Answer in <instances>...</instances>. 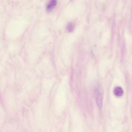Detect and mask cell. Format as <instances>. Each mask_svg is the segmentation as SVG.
<instances>
[{"instance_id":"obj_1","label":"cell","mask_w":132,"mask_h":132,"mask_svg":"<svg viewBox=\"0 0 132 132\" xmlns=\"http://www.w3.org/2000/svg\"><path fill=\"white\" fill-rule=\"evenodd\" d=\"M57 2V0H50L46 6V10L48 12H51L55 7Z\"/></svg>"},{"instance_id":"obj_2","label":"cell","mask_w":132,"mask_h":132,"mask_svg":"<svg viewBox=\"0 0 132 132\" xmlns=\"http://www.w3.org/2000/svg\"><path fill=\"white\" fill-rule=\"evenodd\" d=\"M100 90L98 88L96 90L97 93V98L96 102L98 107L101 109L102 105V102L101 93Z\"/></svg>"},{"instance_id":"obj_3","label":"cell","mask_w":132,"mask_h":132,"mask_svg":"<svg viewBox=\"0 0 132 132\" xmlns=\"http://www.w3.org/2000/svg\"><path fill=\"white\" fill-rule=\"evenodd\" d=\"M114 93L116 96L118 97H120L123 95V91L121 87L117 86L114 89Z\"/></svg>"},{"instance_id":"obj_4","label":"cell","mask_w":132,"mask_h":132,"mask_svg":"<svg viewBox=\"0 0 132 132\" xmlns=\"http://www.w3.org/2000/svg\"><path fill=\"white\" fill-rule=\"evenodd\" d=\"M75 26L71 22L69 23L67 26V29L69 32H72Z\"/></svg>"}]
</instances>
